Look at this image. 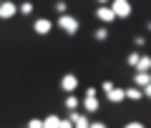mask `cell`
<instances>
[{
	"label": "cell",
	"instance_id": "cell-1",
	"mask_svg": "<svg viewBox=\"0 0 151 128\" xmlns=\"http://www.w3.org/2000/svg\"><path fill=\"white\" fill-rule=\"evenodd\" d=\"M55 25L60 28L63 33H68V35H76V33L81 30V20L76 15H68V13H63V15H58V20H55Z\"/></svg>",
	"mask_w": 151,
	"mask_h": 128
},
{
	"label": "cell",
	"instance_id": "cell-2",
	"mask_svg": "<svg viewBox=\"0 0 151 128\" xmlns=\"http://www.w3.org/2000/svg\"><path fill=\"white\" fill-rule=\"evenodd\" d=\"M108 8L113 10V15H116V20H126V18H131V13H134V8H131V0H111L108 3Z\"/></svg>",
	"mask_w": 151,
	"mask_h": 128
},
{
	"label": "cell",
	"instance_id": "cell-3",
	"mask_svg": "<svg viewBox=\"0 0 151 128\" xmlns=\"http://www.w3.org/2000/svg\"><path fill=\"white\" fill-rule=\"evenodd\" d=\"M68 121L73 123V128H88V126H91V121H88V113H83L81 108L68 111Z\"/></svg>",
	"mask_w": 151,
	"mask_h": 128
},
{
	"label": "cell",
	"instance_id": "cell-4",
	"mask_svg": "<svg viewBox=\"0 0 151 128\" xmlns=\"http://www.w3.org/2000/svg\"><path fill=\"white\" fill-rule=\"evenodd\" d=\"M50 30H53V20H48V18L33 20V33H35V35H48Z\"/></svg>",
	"mask_w": 151,
	"mask_h": 128
},
{
	"label": "cell",
	"instance_id": "cell-5",
	"mask_svg": "<svg viewBox=\"0 0 151 128\" xmlns=\"http://www.w3.org/2000/svg\"><path fill=\"white\" fill-rule=\"evenodd\" d=\"M15 13H18V5L13 0H3V3H0V18H3V20H13Z\"/></svg>",
	"mask_w": 151,
	"mask_h": 128
},
{
	"label": "cell",
	"instance_id": "cell-6",
	"mask_svg": "<svg viewBox=\"0 0 151 128\" xmlns=\"http://www.w3.org/2000/svg\"><path fill=\"white\" fill-rule=\"evenodd\" d=\"M76 88H78V78H76L73 73H63V78H60V91L63 93H73Z\"/></svg>",
	"mask_w": 151,
	"mask_h": 128
},
{
	"label": "cell",
	"instance_id": "cell-7",
	"mask_svg": "<svg viewBox=\"0 0 151 128\" xmlns=\"http://www.w3.org/2000/svg\"><path fill=\"white\" fill-rule=\"evenodd\" d=\"M96 20H101L103 25H108V23L116 20V15H113V10H111L108 5H98V8H96Z\"/></svg>",
	"mask_w": 151,
	"mask_h": 128
},
{
	"label": "cell",
	"instance_id": "cell-8",
	"mask_svg": "<svg viewBox=\"0 0 151 128\" xmlns=\"http://www.w3.org/2000/svg\"><path fill=\"white\" fill-rule=\"evenodd\" d=\"M106 101H108V103H121V101H126V88H119V85H113L111 91L106 93Z\"/></svg>",
	"mask_w": 151,
	"mask_h": 128
},
{
	"label": "cell",
	"instance_id": "cell-9",
	"mask_svg": "<svg viewBox=\"0 0 151 128\" xmlns=\"http://www.w3.org/2000/svg\"><path fill=\"white\" fill-rule=\"evenodd\" d=\"M81 108H83V113H96L98 108H101V103H98L96 96H86L81 101Z\"/></svg>",
	"mask_w": 151,
	"mask_h": 128
},
{
	"label": "cell",
	"instance_id": "cell-10",
	"mask_svg": "<svg viewBox=\"0 0 151 128\" xmlns=\"http://www.w3.org/2000/svg\"><path fill=\"white\" fill-rule=\"evenodd\" d=\"M149 83H151V73H144V70H136L134 73V85L136 88H144Z\"/></svg>",
	"mask_w": 151,
	"mask_h": 128
},
{
	"label": "cell",
	"instance_id": "cell-11",
	"mask_svg": "<svg viewBox=\"0 0 151 128\" xmlns=\"http://www.w3.org/2000/svg\"><path fill=\"white\" fill-rule=\"evenodd\" d=\"M136 70H144V73H151V55H139V63H136Z\"/></svg>",
	"mask_w": 151,
	"mask_h": 128
},
{
	"label": "cell",
	"instance_id": "cell-12",
	"mask_svg": "<svg viewBox=\"0 0 151 128\" xmlns=\"http://www.w3.org/2000/svg\"><path fill=\"white\" fill-rule=\"evenodd\" d=\"M63 106L68 108V111H76V108H81V98H76L73 93H65V101H63Z\"/></svg>",
	"mask_w": 151,
	"mask_h": 128
},
{
	"label": "cell",
	"instance_id": "cell-13",
	"mask_svg": "<svg viewBox=\"0 0 151 128\" xmlns=\"http://www.w3.org/2000/svg\"><path fill=\"white\" fill-rule=\"evenodd\" d=\"M126 98L129 101H144V91L136 88V85H131V88H126Z\"/></svg>",
	"mask_w": 151,
	"mask_h": 128
},
{
	"label": "cell",
	"instance_id": "cell-14",
	"mask_svg": "<svg viewBox=\"0 0 151 128\" xmlns=\"http://www.w3.org/2000/svg\"><path fill=\"white\" fill-rule=\"evenodd\" d=\"M58 123H60V116H55V113L43 118V128H58Z\"/></svg>",
	"mask_w": 151,
	"mask_h": 128
},
{
	"label": "cell",
	"instance_id": "cell-15",
	"mask_svg": "<svg viewBox=\"0 0 151 128\" xmlns=\"http://www.w3.org/2000/svg\"><path fill=\"white\" fill-rule=\"evenodd\" d=\"M93 40H98V43L108 40V28H106V25H103V28H96V30H93Z\"/></svg>",
	"mask_w": 151,
	"mask_h": 128
},
{
	"label": "cell",
	"instance_id": "cell-16",
	"mask_svg": "<svg viewBox=\"0 0 151 128\" xmlns=\"http://www.w3.org/2000/svg\"><path fill=\"white\" fill-rule=\"evenodd\" d=\"M139 55H141V50H131V53L126 55V65H129V68H136V63H139Z\"/></svg>",
	"mask_w": 151,
	"mask_h": 128
},
{
	"label": "cell",
	"instance_id": "cell-17",
	"mask_svg": "<svg viewBox=\"0 0 151 128\" xmlns=\"http://www.w3.org/2000/svg\"><path fill=\"white\" fill-rule=\"evenodd\" d=\"M18 13H20V15H30L33 13V3H28V0L20 3V5H18Z\"/></svg>",
	"mask_w": 151,
	"mask_h": 128
},
{
	"label": "cell",
	"instance_id": "cell-18",
	"mask_svg": "<svg viewBox=\"0 0 151 128\" xmlns=\"http://www.w3.org/2000/svg\"><path fill=\"white\" fill-rule=\"evenodd\" d=\"M55 13H58V15H63V13H68V3H65V0H55Z\"/></svg>",
	"mask_w": 151,
	"mask_h": 128
},
{
	"label": "cell",
	"instance_id": "cell-19",
	"mask_svg": "<svg viewBox=\"0 0 151 128\" xmlns=\"http://www.w3.org/2000/svg\"><path fill=\"white\" fill-rule=\"evenodd\" d=\"M25 128H43V118H30Z\"/></svg>",
	"mask_w": 151,
	"mask_h": 128
},
{
	"label": "cell",
	"instance_id": "cell-20",
	"mask_svg": "<svg viewBox=\"0 0 151 128\" xmlns=\"http://www.w3.org/2000/svg\"><path fill=\"white\" fill-rule=\"evenodd\" d=\"M134 45H136V50L146 48V38H144V35H136V38H134Z\"/></svg>",
	"mask_w": 151,
	"mask_h": 128
},
{
	"label": "cell",
	"instance_id": "cell-21",
	"mask_svg": "<svg viewBox=\"0 0 151 128\" xmlns=\"http://www.w3.org/2000/svg\"><path fill=\"white\" fill-rule=\"evenodd\" d=\"M111 88H113V80H103V83H101V91L103 93H108Z\"/></svg>",
	"mask_w": 151,
	"mask_h": 128
},
{
	"label": "cell",
	"instance_id": "cell-22",
	"mask_svg": "<svg viewBox=\"0 0 151 128\" xmlns=\"http://www.w3.org/2000/svg\"><path fill=\"white\" fill-rule=\"evenodd\" d=\"M124 128H146V126H144V123H139V121H129Z\"/></svg>",
	"mask_w": 151,
	"mask_h": 128
},
{
	"label": "cell",
	"instance_id": "cell-23",
	"mask_svg": "<svg viewBox=\"0 0 151 128\" xmlns=\"http://www.w3.org/2000/svg\"><path fill=\"white\" fill-rule=\"evenodd\" d=\"M58 128H73V123H70L68 118H60V123H58Z\"/></svg>",
	"mask_w": 151,
	"mask_h": 128
},
{
	"label": "cell",
	"instance_id": "cell-24",
	"mask_svg": "<svg viewBox=\"0 0 151 128\" xmlns=\"http://www.w3.org/2000/svg\"><path fill=\"white\" fill-rule=\"evenodd\" d=\"M141 91H144V98H149V101H151V83H149V85H144Z\"/></svg>",
	"mask_w": 151,
	"mask_h": 128
},
{
	"label": "cell",
	"instance_id": "cell-25",
	"mask_svg": "<svg viewBox=\"0 0 151 128\" xmlns=\"http://www.w3.org/2000/svg\"><path fill=\"white\" fill-rule=\"evenodd\" d=\"M88 128H108V126H106V123H103V121H93V123H91V126H88Z\"/></svg>",
	"mask_w": 151,
	"mask_h": 128
},
{
	"label": "cell",
	"instance_id": "cell-26",
	"mask_svg": "<svg viewBox=\"0 0 151 128\" xmlns=\"http://www.w3.org/2000/svg\"><path fill=\"white\" fill-rule=\"evenodd\" d=\"M98 5H108V3H111V0H96Z\"/></svg>",
	"mask_w": 151,
	"mask_h": 128
},
{
	"label": "cell",
	"instance_id": "cell-27",
	"mask_svg": "<svg viewBox=\"0 0 151 128\" xmlns=\"http://www.w3.org/2000/svg\"><path fill=\"white\" fill-rule=\"evenodd\" d=\"M146 30H149V33H151V20H149V23H146Z\"/></svg>",
	"mask_w": 151,
	"mask_h": 128
},
{
	"label": "cell",
	"instance_id": "cell-28",
	"mask_svg": "<svg viewBox=\"0 0 151 128\" xmlns=\"http://www.w3.org/2000/svg\"><path fill=\"white\" fill-rule=\"evenodd\" d=\"M0 3H3V0H0Z\"/></svg>",
	"mask_w": 151,
	"mask_h": 128
}]
</instances>
